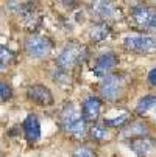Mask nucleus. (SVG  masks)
<instances>
[{"label": "nucleus", "mask_w": 156, "mask_h": 157, "mask_svg": "<svg viewBox=\"0 0 156 157\" xmlns=\"http://www.w3.org/2000/svg\"><path fill=\"white\" fill-rule=\"evenodd\" d=\"M59 124L66 134H69L70 137H75V139H83L89 132V129L86 128V120L83 118L81 112H78V109L72 103H67L61 110Z\"/></svg>", "instance_id": "nucleus-1"}, {"label": "nucleus", "mask_w": 156, "mask_h": 157, "mask_svg": "<svg viewBox=\"0 0 156 157\" xmlns=\"http://www.w3.org/2000/svg\"><path fill=\"white\" fill-rule=\"evenodd\" d=\"M86 56V47L77 40H70L62 47L56 58V67L62 72H69L80 62H83Z\"/></svg>", "instance_id": "nucleus-2"}, {"label": "nucleus", "mask_w": 156, "mask_h": 157, "mask_svg": "<svg viewBox=\"0 0 156 157\" xmlns=\"http://www.w3.org/2000/svg\"><path fill=\"white\" fill-rule=\"evenodd\" d=\"M123 48L139 56L156 55V36L151 34H131L123 39Z\"/></svg>", "instance_id": "nucleus-3"}, {"label": "nucleus", "mask_w": 156, "mask_h": 157, "mask_svg": "<svg viewBox=\"0 0 156 157\" xmlns=\"http://www.w3.org/2000/svg\"><path fill=\"white\" fill-rule=\"evenodd\" d=\"M125 78L122 75H116V73H111L105 78H102L100 84H98V94L103 100L106 101H117L122 94L125 92Z\"/></svg>", "instance_id": "nucleus-4"}, {"label": "nucleus", "mask_w": 156, "mask_h": 157, "mask_svg": "<svg viewBox=\"0 0 156 157\" xmlns=\"http://www.w3.org/2000/svg\"><path fill=\"white\" fill-rule=\"evenodd\" d=\"M131 22L138 30L145 33L156 31V6L138 5L131 10Z\"/></svg>", "instance_id": "nucleus-5"}, {"label": "nucleus", "mask_w": 156, "mask_h": 157, "mask_svg": "<svg viewBox=\"0 0 156 157\" xmlns=\"http://www.w3.org/2000/svg\"><path fill=\"white\" fill-rule=\"evenodd\" d=\"M53 50V44L49 37L46 36H39V34H31L25 37L24 40V52L27 56L33 59H41V58H47Z\"/></svg>", "instance_id": "nucleus-6"}, {"label": "nucleus", "mask_w": 156, "mask_h": 157, "mask_svg": "<svg viewBox=\"0 0 156 157\" xmlns=\"http://www.w3.org/2000/svg\"><path fill=\"white\" fill-rule=\"evenodd\" d=\"M117 64H119V56L113 52H106L95 59V64L92 67V73L102 79V78L113 73V70L117 67Z\"/></svg>", "instance_id": "nucleus-7"}, {"label": "nucleus", "mask_w": 156, "mask_h": 157, "mask_svg": "<svg viewBox=\"0 0 156 157\" xmlns=\"http://www.w3.org/2000/svg\"><path fill=\"white\" fill-rule=\"evenodd\" d=\"M27 98L34 103L36 106H42V107H49L53 106L55 100H53V94L52 90L44 86V84H33L27 89Z\"/></svg>", "instance_id": "nucleus-8"}, {"label": "nucleus", "mask_w": 156, "mask_h": 157, "mask_svg": "<svg viewBox=\"0 0 156 157\" xmlns=\"http://www.w3.org/2000/svg\"><path fill=\"white\" fill-rule=\"evenodd\" d=\"M102 114V100L98 97H87L81 104V115L86 123H95Z\"/></svg>", "instance_id": "nucleus-9"}, {"label": "nucleus", "mask_w": 156, "mask_h": 157, "mask_svg": "<svg viewBox=\"0 0 156 157\" xmlns=\"http://www.w3.org/2000/svg\"><path fill=\"white\" fill-rule=\"evenodd\" d=\"M117 10L116 6L109 2V0H94L91 5V14L98 20V22H106L109 19H116Z\"/></svg>", "instance_id": "nucleus-10"}, {"label": "nucleus", "mask_w": 156, "mask_h": 157, "mask_svg": "<svg viewBox=\"0 0 156 157\" xmlns=\"http://www.w3.org/2000/svg\"><path fill=\"white\" fill-rule=\"evenodd\" d=\"M22 129H24L27 142L36 143L41 139V123H39V118L34 114L27 115V118L22 123Z\"/></svg>", "instance_id": "nucleus-11"}, {"label": "nucleus", "mask_w": 156, "mask_h": 157, "mask_svg": "<svg viewBox=\"0 0 156 157\" xmlns=\"http://www.w3.org/2000/svg\"><path fill=\"white\" fill-rule=\"evenodd\" d=\"M17 11L22 22L28 27H34L39 22V11H38L36 3H24L17 8Z\"/></svg>", "instance_id": "nucleus-12"}, {"label": "nucleus", "mask_w": 156, "mask_h": 157, "mask_svg": "<svg viewBox=\"0 0 156 157\" xmlns=\"http://www.w3.org/2000/svg\"><path fill=\"white\" fill-rule=\"evenodd\" d=\"M130 148L138 154V157H148L154 149V142L147 137L133 139V140H130Z\"/></svg>", "instance_id": "nucleus-13"}, {"label": "nucleus", "mask_w": 156, "mask_h": 157, "mask_svg": "<svg viewBox=\"0 0 156 157\" xmlns=\"http://www.w3.org/2000/svg\"><path fill=\"white\" fill-rule=\"evenodd\" d=\"M122 136L130 137L131 140L133 139H142V137L148 136V128H147V124H144L141 121H136V123H131L130 126H125L122 129Z\"/></svg>", "instance_id": "nucleus-14"}, {"label": "nucleus", "mask_w": 156, "mask_h": 157, "mask_svg": "<svg viewBox=\"0 0 156 157\" xmlns=\"http://www.w3.org/2000/svg\"><path fill=\"white\" fill-rule=\"evenodd\" d=\"M109 34H111V27L106 22H97L89 30V39L92 42H103L105 39L109 37Z\"/></svg>", "instance_id": "nucleus-15"}, {"label": "nucleus", "mask_w": 156, "mask_h": 157, "mask_svg": "<svg viewBox=\"0 0 156 157\" xmlns=\"http://www.w3.org/2000/svg\"><path fill=\"white\" fill-rule=\"evenodd\" d=\"M156 109V95H145V97H142L139 101H138V104H136V109H134V112L138 115H145L147 112L150 110V109Z\"/></svg>", "instance_id": "nucleus-16"}, {"label": "nucleus", "mask_w": 156, "mask_h": 157, "mask_svg": "<svg viewBox=\"0 0 156 157\" xmlns=\"http://www.w3.org/2000/svg\"><path fill=\"white\" fill-rule=\"evenodd\" d=\"M89 136L92 137V140L95 142H105L108 140L109 137V131H108V126L105 123H94L89 129Z\"/></svg>", "instance_id": "nucleus-17"}, {"label": "nucleus", "mask_w": 156, "mask_h": 157, "mask_svg": "<svg viewBox=\"0 0 156 157\" xmlns=\"http://www.w3.org/2000/svg\"><path fill=\"white\" fill-rule=\"evenodd\" d=\"M128 120H130V115L128 114H122V115H119L116 118H106V120H103V123L108 128H113V129H123L126 126Z\"/></svg>", "instance_id": "nucleus-18"}, {"label": "nucleus", "mask_w": 156, "mask_h": 157, "mask_svg": "<svg viewBox=\"0 0 156 157\" xmlns=\"http://www.w3.org/2000/svg\"><path fill=\"white\" fill-rule=\"evenodd\" d=\"M0 65H2V70H5L6 67L10 65V62H11V59H13V53H11V50L10 48H6L5 45H2L0 47Z\"/></svg>", "instance_id": "nucleus-19"}, {"label": "nucleus", "mask_w": 156, "mask_h": 157, "mask_svg": "<svg viewBox=\"0 0 156 157\" xmlns=\"http://www.w3.org/2000/svg\"><path fill=\"white\" fill-rule=\"evenodd\" d=\"M11 97H13V90H11L10 84L2 82V84H0V100H2V103L10 101V100H11Z\"/></svg>", "instance_id": "nucleus-20"}, {"label": "nucleus", "mask_w": 156, "mask_h": 157, "mask_svg": "<svg viewBox=\"0 0 156 157\" xmlns=\"http://www.w3.org/2000/svg\"><path fill=\"white\" fill-rule=\"evenodd\" d=\"M74 157H95V154L89 146H80L75 149Z\"/></svg>", "instance_id": "nucleus-21"}, {"label": "nucleus", "mask_w": 156, "mask_h": 157, "mask_svg": "<svg viewBox=\"0 0 156 157\" xmlns=\"http://www.w3.org/2000/svg\"><path fill=\"white\" fill-rule=\"evenodd\" d=\"M147 79H148V84H150L151 87H156V65L150 70V73H148Z\"/></svg>", "instance_id": "nucleus-22"}, {"label": "nucleus", "mask_w": 156, "mask_h": 157, "mask_svg": "<svg viewBox=\"0 0 156 157\" xmlns=\"http://www.w3.org/2000/svg\"><path fill=\"white\" fill-rule=\"evenodd\" d=\"M147 2H156V0H147Z\"/></svg>", "instance_id": "nucleus-23"}]
</instances>
